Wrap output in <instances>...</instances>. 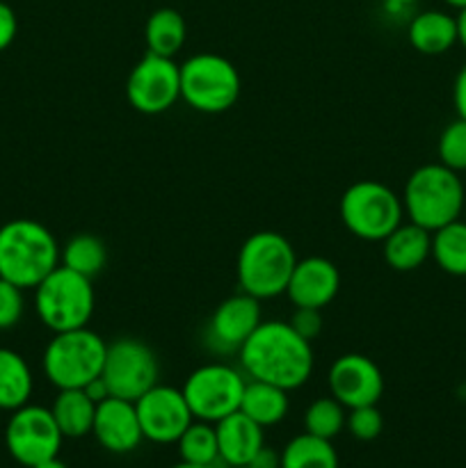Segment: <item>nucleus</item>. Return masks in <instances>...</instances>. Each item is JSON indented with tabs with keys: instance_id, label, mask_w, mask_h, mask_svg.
I'll list each match as a JSON object with an SVG mask.
<instances>
[{
	"instance_id": "nucleus-37",
	"label": "nucleus",
	"mask_w": 466,
	"mask_h": 468,
	"mask_svg": "<svg viewBox=\"0 0 466 468\" xmlns=\"http://www.w3.org/2000/svg\"><path fill=\"white\" fill-rule=\"evenodd\" d=\"M82 391H85L87 396H90L91 400L96 402V405H99V402H103L105 398H110V391H108V387H105L103 378H96V379H91V382L87 384V387L82 388Z\"/></svg>"
},
{
	"instance_id": "nucleus-44",
	"label": "nucleus",
	"mask_w": 466,
	"mask_h": 468,
	"mask_svg": "<svg viewBox=\"0 0 466 468\" xmlns=\"http://www.w3.org/2000/svg\"><path fill=\"white\" fill-rule=\"evenodd\" d=\"M464 215H466V204H464Z\"/></svg>"
},
{
	"instance_id": "nucleus-21",
	"label": "nucleus",
	"mask_w": 466,
	"mask_h": 468,
	"mask_svg": "<svg viewBox=\"0 0 466 468\" xmlns=\"http://www.w3.org/2000/svg\"><path fill=\"white\" fill-rule=\"evenodd\" d=\"M50 411H53V419L64 439H80L85 434H91L96 402L82 388H62Z\"/></svg>"
},
{
	"instance_id": "nucleus-11",
	"label": "nucleus",
	"mask_w": 466,
	"mask_h": 468,
	"mask_svg": "<svg viewBox=\"0 0 466 468\" xmlns=\"http://www.w3.org/2000/svg\"><path fill=\"white\" fill-rule=\"evenodd\" d=\"M62 439L53 411L37 405H23L14 410L5 428V446L9 455L26 468L58 457Z\"/></svg>"
},
{
	"instance_id": "nucleus-4",
	"label": "nucleus",
	"mask_w": 466,
	"mask_h": 468,
	"mask_svg": "<svg viewBox=\"0 0 466 468\" xmlns=\"http://www.w3.org/2000/svg\"><path fill=\"white\" fill-rule=\"evenodd\" d=\"M295 263V250L286 236L277 231L254 233L242 242L238 254L240 291L259 302L283 295Z\"/></svg>"
},
{
	"instance_id": "nucleus-43",
	"label": "nucleus",
	"mask_w": 466,
	"mask_h": 468,
	"mask_svg": "<svg viewBox=\"0 0 466 468\" xmlns=\"http://www.w3.org/2000/svg\"><path fill=\"white\" fill-rule=\"evenodd\" d=\"M233 468H249V466H233Z\"/></svg>"
},
{
	"instance_id": "nucleus-8",
	"label": "nucleus",
	"mask_w": 466,
	"mask_h": 468,
	"mask_svg": "<svg viewBox=\"0 0 466 468\" xmlns=\"http://www.w3.org/2000/svg\"><path fill=\"white\" fill-rule=\"evenodd\" d=\"M405 218L402 199L379 181H359L341 197V219L352 236L379 242L396 231Z\"/></svg>"
},
{
	"instance_id": "nucleus-20",
	"label": "nucleus",
	"mask_w": 466,
	"mask_h": 468,
	"mask_svg": "<svg viewBox=\"0 0 466 468\" xmlns=\"http://www.w3.org/2000/svg\"><path fill=\"white\" fill-rule=\"evenodd\" d=\"M407 39L418 53L443 55L457 44V18L439 9L416 14L407 27Z\"/></svg>"
},
{
	"instance_id": "nucleus-35",
	"label": "nucleus",
	"mask_w": 466,
	"mask_h": 468,
	"mask_svg": "<svg viewBox=\"0 0 466 468\" xmlns=\"http://www.w3.org/2000/svg\"><path fill=\"white\" fill-rule=\"evenodd\" d=\"M452 103H455L460 119H466V64L460 69L455 85H452Z\"/></svg>"
},
{
	"instance_id": "nucleus-23",
	"label": "nucleus",
	"mask_w": 466,
	"mask_h": 468,
	"mask_svg": "<svg viewBox=\"0 0 466 468\" xmlns=\"http://www.w3.org/2000/svg\"><path fill=\"white\" fill-rule=\"evenodd\" d=\"M187 37L185 21L181 14L172 7L155 9L149 16L144 27L146 48L154 55H163V58H172L183 48Z\"/></svg>"
},
{
	"instance_id": "nucleus-40",
	"label": "nucleus",
	"mask_w": 466,
	"mask_h": 468,
	"mask_svg": "<svg viewBox=\"0 0 466 468\" xmlns=\"http://www.w3.org/2000/svg\"><path fill=\"white\" fill-rule=\"evenodd\" d=\"M446 3L455 9H466V0H446Z\"/></svg>"
},
{
	"instance_id": "nucleus-18",
	"label": "nucleus",
	"mask_w": 466,
	"mask_h": 468,
	"mask_svg": "<svg viewBox=\"0 0 466 468\" xmlns=\"http://www.w3.org/2000/svg\"><path fill=\"white\" fill-rule=\"evenodd\" d=\"M219 460L228 468L249 466L256 452L263 448V428L242 414L240 410L215 423Z\"/></svg>"
},
{
	"instance_id": "nucleus-25",
	"label": "nucleus",
	"mask_w": 466,
	"mask_h": 468,
	"mask_svg": "<svg viewBox=\"0 0 466 468\" xmlns=\"http://www.w3.org/2000/svg\"><path fill=\"white\" fill-rule=\"evenodd\" d=\"M432 256L452 277H466V222L455 219L432 233Z\"/></svg>"
},
{
	"instance_id": "nucleus-16",
	"label": "nucleus",
	"mask_w": 466,
	"mask_h": 468,
	"mask_svg": "<svg viewBox=\"0 0 466 468\" xmlns=\"http://www.w3.org/2000/svg\"><path fill=\"white\" fill-rule=\"evenodd\" d=\"M341 288V272L336 265L323 256H309L297 261L288 282L286 295L295 309H318L332 304Z\"/></svg>"
},
{
	"instance_id": "nucleus-22",
	"label": "nucleus",
	"mask_w": 466,
	"mask_h": 468,
	"mask_svg": "<svg viewBox=\"0 0 466 468\" xmlns=\"http://www.w3.org/2000/svg\"><path fill=\"white\" fill-rule=\"evenodd\" d=\"M240 411L249 416L260 428H272L281 423L288 414V391L274 384L251 379L245 384V393L240 400Z\"/></svg>"
},
{
	"instance_id": "nucleus-34",
	"label": "nucleus",
	"mask_w": 466,
	"mask_h": 468,
	"mask_svg": "<svg viewBox=\"0 0 466 468\" xmlns=\"http://www.w3.org/2000/svg\"><path fill=\"white\" fill-rule=\"evenodd\" d=\"M16 14H14V9L9 7L7 3L0 0V53H3L5 48H9V44H12L14 37H16Z\"/></svg>"
},
{
	"instance_id": "nucleus-26",
	"label": "nucleus",
	"mask_w": 466,
	"mask_h": 468,
	"mask_svg": "<svg viewBox=\"0 0 466 468\" xmlns=\"http://www.w3.org/2000/svg\"><path fill=\"white\" fill-rule=\"evenodd\" d=\"M281 468H338V455L332 441L304 432L283 448Z\"/></svg>"
},
{
	"instance_id": "nucleus-3",
	"label": "nucleus",
	"mask_w": 466,
	"mask_h": 468,
	"mask_svg": "<svg viewBox=\"0 0 466 468\" xmlns=\"http://www.w3.org/2000/svg\"><path fill=\"white\" fill-rule=\"evenodd\" d=\"M464 204L466 192L461 178L441 163L416 169L407 178L402 192V208L409 222L428 229L429 233L460 219Z\"/></svg>"
},
{
	"instance_id": "nucleus-17",
	"label": "nucleus",
	"mask_w": 466,
	"mask_h": 468,
	"mask_svg": "<svg viewBox=\"0 0 466 468\" xmlns=\"http://www.w3.org/2000/svg\"><path fill=\"white\" fill-rule=\"evenodd\" d=\"M91 434L96 441L110 452L117 455H126L132 452L142 443L144 434H142L140 419H137L135 402L122 400V398H105L103 402L96 405L94 428Z\"/></svg>"
},
{
	"instance_id": "nucleus-9",
	"label": "nucleus",
	"mask_w": 466,
	"mask_h": 468,
	"mask_svg": "<svg viewBox=\"0 0 466 468\" xmlns=\"http://www.w3.org/2000/svg\"><path fill=\"white\" fill-rule=\"evenodd\" d=\"M101 378L110 396L135 402L158 384L160 366L146 343L126 336L108 343Z\"/></svg>"
},
{
	"instance_id": "nucleus-36",
	"label": "nucleus",
	"mask_w": 466,
	"mask_h": 468,
	"mask_svg": "<svg viewBox=\"0 0 466 468\" xmlns=\"http://www.w3.org/2000/svg\"><path fill=\"white\" fill-rule=\"evenodd\" d=\"M249 468H281V455L277 451H272V448L263 446L256 452Z\"/></svg>"
},
{
	"instance_id": "nucleus-13",
	"label": "nucleus",
	"mask_w": 466,
	"mask_h": 468,
	"mask_svg": "<svg viewBox=\"0 0 466 468\" xmlns=\"http://www.w3.org/2000/svg\"><path fill=\"white\" fill-rule=\"evenodd\" d=\"M135 410L142 434L154 443H176L195 420L183 391L164 384H155L135 400Z\"/></svg>"
},
{
	"instance_id": "nucleus-31",
	"label": "nucleus",
	"mask_w": 466,
	"mask_h": 468,
	"mask_svg": "<svg viewBox=\"0 0 466 468\" xmlns=\"http://www.w3.org/2000/svg\"><path fill=\"white\" fill-rule=\"evenodd\" d=\"M345 428L350 430L352 437L356 441H375V439L382 434L384 430V419L382 411L377 410V405H368V407H355V410H347Z\"/></svg>"
},
{
	"instance_id": "nucleus-14",
	"label": "nucleus",
	"mask_w": 466,
	"mask_h": 468,
	"mask_svg": "<svg viewBox=\"0 0 466 468\" xmlns=\"http://www.w3.org/2000/svg\"><path fill=\"white\" fill-rule=\"evenodd\" d=\"M329 391L345 410L377 405L384 393V375L364 355H343L329 368Z\"/></svg>"
},
{
	"instance_id": "nucleus-2",
	"label": "nucleus",
	"mask_w": 466,
	"mask_h": 468,
	"mask_svg": "<svg viewBox=\"0 0 466 468\" xmlns=\"http://www.w3.org/2000/svg\"><path fill=\"white\" fill-rule=\"evenodd\" d=\"M59 265L53 233L35 219H12L0 227V279L18 288H37Z\"/></svg>"
},
{
	"instance_id": "nucleus-28",
	"label": "nucleus",
	"mask_w": 466,
	"mask_h": 468,
	"mask_svg": "<svg viewBox=\"0 0 466 468\" xmlns=\"http://www.w3.org/2000/svg\"><path fill=\"white\" fill-rule=\"evenodd\" d=\"M176 443L178 452H181V460L187 462V464L213 466L219 460L215 423H206V420L195 419L187 425V430L181 434V439Z\"/></svg>"
},
{
	"instance_id": "nucleus-27",
	"label": "nucleus",
	"mask_w": 466,
	"mask_h": 468,
	"mask_svg": "<svg viewBox=\"0 0 466 468\" xmlns=\"http://www.w3.org/2000/svg\"><path fill=\"white\" fill-rule=\"evenodd\" d=\"M108 263V250L103 240L91 233H78L59 250V265L85 277H96Z\"/></svg>"
},
{
	"instance_id": "nucleus-29",
	"label": "nucleus",
	"mask_w": 466,
	"mask_h": 468,
	"mask_svg": "<svg viewBox=\"0 0 466 468\" xmlns=\"http://www.w3.org/2000/svg\"><path fill=\"white\" fill-rule=\"evenodd\" d=\"M345 407L336 398H318L304 411V432L332 441L345 428Z\"/></svg>"
},
{
	"instance_id": "nucleus-19",
	"label": "nucleus",
	"mask_w": 466,
	"mask_h": 468,
	"mask_svg": "<svg viewBox=\"0 0 466 468\" xmlns=\"http://www.w3.org/2000/svg\"><path fill=\"white\" fill-rule=\"evenodd\" d=\"M384 261L397 272H411L420 268L432 254V233L418 224H400L384 238Z\"/></svg>"
},
{
	"instance_id": "nucleus-1",
	"label": "nucleus",
	"mask_w": 466,
	"mask_h": 468,
	"mask_svg": "<svg viewBox=\"0 0 466 468\" xmlns=\"http://www.w3.org/2000/svg\"><path fill=\"white\" fill-rule=\"evenodd\" d=\"M240 366L249 379L274 384L283 391H295L309 382L313 373L311 341L302 338L283 320H268L238 350Z\"/></svg>"
},
{
	"instance_id": "nucleus-41",
	"label": "nucleus",
	"mask_w": 466,
	"mask_h": 468,
	"mask_svg": "<svg viewBox=\"0 0 466 468\" xmlns=\"http://www.w3.org/2000/svg\"><path fill=\"white\" fill-rule=\"evenodd\" d=\"M172 468H215V466H196V464H187V462H181V464H176Z\"/></svg>"
},
{
	"instance_id": "nucleus-24",
	"label": "nucleus",
	"mask_w": 466,
	"mask_h": 468,
	"mask_svg": "<svg viewBox=\"0 0 466 468\" xmlns=\"http://www.w3.org/2000/svg\"><path fill=\"white\" fill-rule=\"evenodd\" d=\"M32 396V373L21 355L0 347V410L14 411Z\"/></svg>"
},
{
	"instance_id": "nucleus-38",
	"label": "nucleus",
	"mask_w": 466,
	"mask_h": 468,
	"mask_svg": "<svg viewBox=\"0 0 466 468\" xmlns=\"http://www.w3.org/2000/svg\"><path fill=\"white\" fill-rule=\"evenodd\" d=\"M457 41L466 48V9H460L457 16Z\"/></svg>"
},
{
	"instance_id": "nucleus-32",
	"label": "nucleus",
	"mask_w": 466,
	"mask_h": 468,
	"mask_svg": "<svg viewBox=\"0 0 466 468\" xmlns=\"http://www.w3.org/2000/svg\"><path fill=\"white\" fill-rule=\"evenodd\" d=\"M26 300H23V288L14 286L7 279H0V332L16 327L23 318Z\"/></svg>"
},
{
	"instance_id": "nucleus-42",
	"label": "nucleus",
	"mask_w": 466,
	"mask_h": 468,
	"mask_svg": "<svg viewBox=\"0 0 466 468\" xmlns=\"http://www.w3.org/2000/svg\"><path fill=\"white\" fill-rule=\"evenodd\" d=\"M384 3H387V5H397V7H400V5H409V3H414V0H384Z\"/></svg>"
},
{
	"instance_id": "nucleus-5",
	"label": "nucleus",
	"mask_w": 466,
	"mask_h": 468,
	"mask_svg": "<svg viewBox=\"0 0 466 468\" xmlns=\"http://www.w3.org/2000/svg\"><path fill=\"white\" fill-rule=\"evenodd\" d=\"M96 297L91 279L58 265L35 288V309L53 334L87 327L94 315Z\"/></svg>"
},
{
	"instance_id": "nucleus-30",
	"label": "nucleus",
	"mask_w": 466,
	"mask_h": 468,
	"mask_svg": "<svg viewBox=\"0 0 466 468\" xmlns=\"http://www.w3.org/2000/svg\"><path fill=\"white\" fill-rule=\"evenodd\" d=\"M439 160L452 172L466 169V119L457 117L439 137Z\"/></svg>"
},
{
	"instance_id": "nucleus-10",
	"label": "nucleus",
	"mask_w": 466,
	"mask_h": 468,
	"mask_svg": "<svg viewBox=\"0 0 466 468\" xmlns=\"http://www.w3.org/2000/svg\"><path fill=\"white\" fill-rule=\"evenodd\" d=\"M245 384V378L233 366L206 364L190 373L181 391L196 420L217 423L240 410Z\"/></svg>"
},
{
	"instance_id": "nucleus-12",
	"label": "nucleus",
	"mask_w": 466,
	"mask_h": 468,
	"mask_svg": "<svg viewBox=\"0 0 466 468\" xmlns=\"http://www.w3.org/2000/svg\"><path fill=\"white\" fill-rule=\"evenodd\" d=\"M126 99L142 114H163L181 99V69L172 58L146 53L131 69Z\"/></svg>"
},
{
	"instance_id": "nucleus-7",
	"label": "nucleus",
	"mask_w": 466,
	"mask_h": 468,
	"mask_svg": "<svg viewBox=\"0 0 466 468\" xmlns=\"http://www.w3.org/2000/svg\"><path fill=\"white\" fill-rule=\"evenodd\" d=\"M178 69H181V99L196 112H227L240 99V73L231 59L222 55L196 53Z\"/></svg>"
},
{
	"instance_id": "nucleus-33",
	"label": "nucleus",
	"mask_w": 466,
	"mask_h": 468,
	"mask_svg": "<svg viewBox=\"0 0 466 468\" xmlns=\"http://www.w3.org/2000/svg\"><path fill=\"white\" fill-rule=\"evenodd\" d=\"M288 324H291L302 338L313 341L320 334V329H323V318H320L318 309H295V314L288 320Z\"/></svg>"
},
{
	"instance_id": "nucleus-6",
	"label": "nucleus",
	"mask_w": 466,
	"mask_h": 468,
	"mask_svg": "<svg viewBox=\"0 0 466 468\" xmlns=\"http://www.w3.org/2000/svg\"><path fill=\"white\" fill-rule=\"evenodd\" d=\"M108 343L90 327L58 332L44 350V373L53 387L85 388L91 379L101 378Z\"/></svg>"
},
{
	"instance_id": "nucleus-39",
	"label": "nucleus",
	"mask_w": 466,
	"mask_h": 468,
	"mask_svg": "<svg viewBox=\"0 0 466 468\" xmlns=\"http://www.w3.org/2000/svg\"><path fill=\"white\" fill-rule=\"evenodd\" d=\"M32 468H69V466L64 464L62 460H58V457H53V460H46V462H41V464H37Z\"/></svg>"
},
{
	"instance_id": "nucleus-15",
	"label": "nucleus",
	"mask_w": 466,
	"mask_h": 468,
	"mask_svg": "<svg viewBox=\"0 0 466 468\" xmlns=\"http://www.w3.org/2000/svg\"><path fill=\"white\" fill-rule=\"evenodd\" d=\"M260 320L259 300L247 292L224 300L208 323V343L217 352H238L256 332Z\"/></svg>"
}]
</instances>
